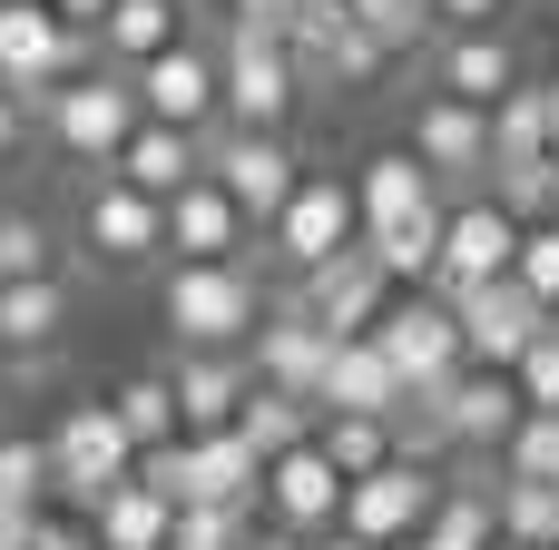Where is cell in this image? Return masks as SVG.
I'll use <instances>...</instances> for the list:
<instances>
[{"instance_id": "6da1fadb", "label": "cell", "mask_w": 559, "mask_h": 550, "mask_svg": "<svg viewBox=\"0 0 559 550\" xmlns=\"http://www.w3.org/2000/svg\"><path fill=\"white\" fill-rule=\"evenodd\" d=\"M265 315H275V295H265L255 256H236V266H167V285H157V325H167L177 354H246L265 335Z\"/></svg>"}, {"instance_id": "7a4b0ae2", "label": "cell", "mask_w": 559, "mask_h": 550, "mask_svg": "<svg viewBox=\"0 0 559 550\" xmlns=\"http://www.w3.org/2000/svg\"><path fill=\"white\" fill-rule=\"evenodd\" d=\"M138 128H147V108H138V79H128V69H79L69 89L39 98V138H49L69 167H88V177H108Z\"/></svg>"}, {"instance_id": "3957f363", "label": "cell", "mask_w": 559, "mask_h": 550, "mask_svg": "<svg viewBox=\"0 0 559 550\" xmlns=\"http://www.w3.org/2000/svg\"><path fill=\"white\" fill-rule=\"evenodd\" d=\"M69 236H79V266H98V276H147V266H167V207H157L147 187H128L118 167L79 187Z\"/></svg>"}, {"instance_id": "277c9868", "label": "cell", "mask_w": 559, "mask_h": 550, "mask_svg": "<svg viewBox=\"0 0 559 550\" xmlns=\"http://www.w3.org/2000/svg\"><path fill=\"white\" fill-rule=\"evenodd\" d=\"M216 59H226V128L285 138V118L305 108V69H295L285 30L275 20H226L216 30Z\"/></svg>"}, {"instance_id": "5b68a950", "label": "cell", "mask_w": 559, "mask_h": 550, "mask_svg": "<svg viewBox=\"0 0 559 550\" xmlns=\"http://www.w3.org/2000/svg\"><path fill=\"white\" fill-rule=\"evenodd\" d=\"M373 344L393 354V374L413 384V403H442V394L472 374V344H462L452 295H423V285H403V295H393V315L373 325Z\"/></svg>"}, {"instance_id": "8992f818", "label": "cell", "mask_w": 559, "mask_h": 550, "mask_svg": "<svg viewBox=\"0 0 559 550\" xmlns=\"http://www.w3.org/2000/svg\"><path fill=\"white\" fill-rule=\"evenodd\" d=\"M39 443H49V463H59V502H79V512H98V502L138 472V443H128V423H118L108 394H98V403H69Z\"/></svg>"}, {"instance_id": "52a82bcc", "label": "cell", "mask_w": 559, "mask_h": 550, "mask_svg": "<svg viewBox=\"0 0 559 550\" xmlns=\"http://www.w3.org/2000/svg\"><path fill=\"white\" fill-rule=\"evenodd\" d=\"M79 69H98V39H79L49 0H0V89H20L29 108L49 89H69Z\"/></svg>"}, {"instance_id": "ba28073f", "label": "cell", "mask_w": 559, "mask_h": 550, "mask_svg": "<svg viewBox=\"0 0 559 550\" xmlns=\"http://www.w3.org/2000/svg\"><path fill=\"white\" fill-rule=\"evenodd\" d=\"M354 236H364V197H354V177H324V167H314V177L295 187V207L265 226V266L295 285V276H314L324 256H344Z\"/></svg>"}, {"instance_id": "9c48e42d", "label": "cell", "mask_w": 559, "mask_h": 550, "mask_svg": "<svg viewBox=\"0 0 559 550\" xmlns=\"http://www.w3.org/2000/svg\"><path fill=\"white\" fill-rule=\"evenodd\" d=\"M138 108L157 118V128H187V138H216L226 128V59H216V39H177V49H157L147 69H138Z\"/></svg>"}, {"instance_id": "30bf717a", "label": "cell", "mask_w": 559, "mask_h": 550, "mask_svg": "<svg viewBox=\"0 0 559 550\" xmlns=\"http://www.w3.org/2000/svg\"><path fill=\"white\" fill-rule=\"evenodd\" d=\"M206 177H216V187L255 217V236H265V226L295 207V187H305L314 167L295 157V138H265V128H216V138H206Z\"/></svg>"}, {"instance_id": "8fae6325", "label": "cell", "mask_w": 559, "mask_h": 550, "mask_svg": "<svg viewBox=\"0 0 559 550\" xmlns=\"http://www.w3.org/2000/svg\"><path fill=\"white\" fill-rule=\"evenodd\" d=\"M285 295H295V305H305V315H314L334 344H354V335H373V325L393 315V295H403V285H393V266H383V256L354 236L344 256H324V266H314V276H295Z\"/></svg>"}, {"instance_id": "7c38bea8", "label": "cell", "mask_w": 559, "mask_h": 550, "mask_svg": "<svg viewBox=\"0 0 559 550\" xmlns=\"http://www.w3.org/2000/svg\"><path fill=\"white\" fill-rule=\"evenodd\" d=\"M285 49H295L305 89H373V79L393 69V49H383L344 0H305V10L285 20Z\"/></svg>"}, {"instance_id": "4fadbf2b", "label": "cell", "mask_w": 559, "mask_h": 550, "mask_svg": "<svg viewBox=\"0 0 559 550\" xmlns=\"http://www.w3.org/2000/svg\"><path fill=\"white\" fill-rule=\"evenodd\" d=\"M432 177H442V197L462 207V197H491V108H472V98H423L413 108V138H403Z\"/></svg>"}, {"instance_id": "5bb4252c", "label": "cell", "mask_w": 559, "mask_h": 550, "mask_svg": "<svg viewBox=\"0 0 559 550\" xmlns=\"http://www.w3.org/2000/svg\"><path fill=\"white\" fill-rule=\"evenodd\" d=\"M521 217L501 207V197H462L452 207V226H442V266H432V285L423 295H472V285H501V276H521Z\"/></svg>"}, {"instance_id": "9a60e30c", "label": "cell", "mask_w": 559, "mask_h": 550, "mask_svg": "<svg viewBox=\"0 0 559 550\" xmlns=\"http://www.w3.org/2000/svg\"><path fill=\"white\" fill-rule=\"evenodd\" d=\"M442 463H383L373 482H354L344 492V531L354 541H373V550H403V541H423L432 531V512H442Z\"/></svg>"}, {"instance_id": "2e32d148", "label": "cell", "mask_w": 559, "mask_h": 550, "mask_svg": "<svg viewBox=\"0 0 559 550\" xmlns=\"http://www.w3.org/2000/svg\"><path fill=\"white\" fill-rule=\"evenodd\" d=\"M452 315H462V344H472V364L481 374H511L540 335H550L559 315L521 285V276H501V285H472V295H452Z\"/></svg>"}, {"instance_id": "e0dca14e", "label": "cell", "mask_w": 559, "mask_h": 550, "mask_svg": "<svg viewBox=\"0 0 559 550\" xmlns=\"http://www.w3.org/2000/svg\"><path fill=\"white\" fill-rule=\"evenodd\" d=\"M344 472H334V453L324 443H305V453H275L265 463V531H295V541H324V531H344Z\"/></svg>"}, {"instance_id": "ac0fdd59", "label": "cell", "mask_w": 559, "mask_h": 550, "mask_svg": "<svg viewBox=\"0 0 559 550\" xmlns=\"http://www.w3.org/2000/svg\"><path fill=\"white\" fill-rule=\"evenodd\" d=\"M236 256H255V217L216 177L177 187L167 197V266H236Z\"/></svg>"}, {"instance_id": "d6986e66", "label": "cell", "mask_w": 559, "mask_h": 550, "mask_svg": "<svg viewBox=\"0 0 559 550\" xmlns=\"http://www.w3.org/2000/svg\"><path fill=\"white\" fill-rule=\"evenodd\" d=\"M521 79H531V69H521L511 30H442V39H432V89H442V98L501 108V98H511Z\"/></svg>"}, {"instance_id": "ffe728a7", "label": "cell", "mask_w": 559, "mask_h": 550, "mask_svg": "<svg viewBox=\"0 0 559 550\" xmlns=\"http://www.w3.org/2000/svg\"><path fill=\"white\" fill-rule=\"evenodd\" d=\"M246 364H255V384H275V394H324V364H334V335L295 305V295H275V315H265V335L246 344Z\"/></svg>"}, {"instance_id": "44dd1931", "label": "cell", "mask_w": 559, "mask_h": 550, "mask_svg": "<svg viewBox=\"0 0 559 550\" xmlns=\"http://www.w3.org/2000/svg\"><path fill=\"white\" fill-rule=\"evenodd\" d=\"M354 197H364V236H403V226H423V217H442V207H452V197H442V177H432L413 148L364 157Z\"/></svg>"}, {"instance_id": "7402d4cb", "label": "cell", "mask_w": 559, "mask_h": 550, "mask_svg": "<svg viewBox=\"0 0 559 550\" xmlns=\"http://www.w3.org/2000/svg\"><path fill=\"white\" fill-rule=\"evenodd\" d=\"M167 384H177L187 433H236L246 403H255V364L246 354H167Z\"/></svg>"}, {"instance_id": "603a6c76", "label": "cell", "mask_w": 559, "mask_h": 550, "mask_svg": "<svg viewBox=\"0 0 559 550\" xmlns=\"http://www.w3.org/2000/svg\"><path fill=\"white\" fill-rule=\"evenodd\" d=\"M324 413H383V423H403V403H413V384L393 374V354L373 344V335H354V344H334V364H324V394H314Z\"/></svg>"}, {"instance_id": "cb8c5ba5", "label": "cell", "mask_w": 559, "mask_h": 550, "mask_svg": "<svg viewBox=\"0 0 559 550\" xmlns=\"http://www.w3.org/2000/svg\"><path fill=\"white\" fill-rule=\"evenodd\" d=\"M79 325V295L69 276H29V285H0V354H59Z\"/></svg>"}, {"instance_id": "d4e9b609", "label": "cell", "mask_w": 559, "mask_h": 550, "mask_svg": "<svg viewBox=\"0 0 559 550\" xmlns=\"http://www.w3.org/2000/svg\"><path fill=\"white\" fill-rule=\"evenodd\" d=\"M187 39V0H118L108 20H98V69H147L157 49H177Z\"/></svg>"}, {"instance_id": "484cf974", "label": "cell", "mask_w": 559, "mask_h": 550, "mask_svg": "<svg viewBox=\"0 0 559 550\" xmlns=\"http://www.w3.org/2000/svg\"><path fill=\"white\" fill-rule=\"evenodd\" d=\"M79 522L98 531V550H167V541H177V502H167V492H147L138 472H128L98 512H79Z\"/></svg>"}, {"instance_id": "4316f807", "label": "cell", "mask_w": 559, "mask_h": 550, "mask_svg": "<svg viewBox=\"0 0 559 550\" xmlns=\"http://www.w3.org/2000/svg\"><path fill=\"white\" fill-rule=\"evenodd\" d=\"M118 177H128V187H147V197L167 207L177 187H197V177H206V138H187V128H157V118H147V128L128 138Z\"/></svg>"}, {"instance_id": "83f0119b", "label": "cell", "mask_w": 559, "mask_h": 550, "mask_svg": "<svg viewBox=\"0 0 559 550\" xmlns=\"http://www.w3.org/2000/svg\"><path fill=\"white\" fill-rule=\"evenodd\" d=\"M108 403H118V423H128V443H138V453H167V443H187V413H177V384H167V364L128 374Z\"/></svg>"}, {"instance_id": "f1b7e54d", "label": "cell", "mask_w": 559, "mask_h": 550, "mask_svg": "<svg viewBox=\"0 0 559 550\" xmlns=\"http://www.w3.org/2000/svg\"><path fill=\"white\" fill-rule=\"evenodd\" d=\"M531 157H550V79H521L491 108V167H531Z\"/></svg>"}, {"instance_id": "f546056e", "label": "cell", "mask_w": 559, "mask_h": 550, "mask_svg": "<svg viewBox=\"0 0 559 550\" xmlns=\"http://www.w3.org/2000/svg\"><path fill=\"white\" fill-rule=\"evenodd\" d=\"M246 443H255V463H275V453H305L314 433H324V403H305V394H275V384H255V403H246V423H236Z\"/></svg>"}, {"instance_id": "4dcf8cb0", "label": "cell", "mask_w": 559, "mask_h": 550, "mask_svg": "<svg viewBox=\"0 0 559 550\" xmlns=\"http://www.w3.org/2000/svg\"><path fill=\"white\" fill-rule=\"evenodd\" d=\"M324 453H334V472L344 482H373L383 463H403V433L383 423V413H324V433H314Z\"/></svg>"}, {"instance_id": "1f68e13d", "label": "cell", "mask_w": 559, "mask_h": 550, "mask_svg": "<svg viewBox=\"0 0 559 550\" xmlns=\"http://www.w3.org/2000/svg\"><path fill=\"white\" fill-rule=\"evenodd\" d=\"M49 492H59V463H49V443H29V433H0V512H49Z\"/></svg>"}, {"instance_id": "d6a6232c", "label": "cell", "mask_w": 559, "mask_h": 550, "mask_svg": "<svg viewBox=\"0 0 559 550\" xmlns=\"http://www.w3.org/2000/svg\"><path fill=\"white\" fill-rule=\"evenodd\" d=\"M255 541H265L255 502H197V512H177V541L167 550H255Z\"/></svg>"}, {"instance_id": "836d02e7", "label": "cell", "mask_w": 559, "mask_h": 550, "mask_svg": "<svg viewBox=\"0 0 559 550\" xmlns=\"http://www.w3.org/2000/svg\"><path fill=\"white\" fill-rule=\"evenodd\" d=\"M491 502H501V541L559 550V482H501L491 472Z\"/></svg>"}, {"instance_id": "e575fe53", "label": "cell", "mask_w": 559, "mask_h": 550, "mask_svg": "<svg viewBox=\"0 0 559 550\" xmlns=\"http://www.w3.org/2000/svg\"><path fill=\"white\" fill-rule=\"evenodd\" d=\"M29 276H59V226L29 217V207H10L0 217V285H29Z\"/></svg>"}, {"instance_id": "d590c367", "label": "cell", "mask_w": 559, "mask_h": 550, "mask_svg": "<svg viewBox=\"0 0 559 550\" xmlns=\"http://www.w3.org/2000/svg\"><path fill=\"white\" fill-rule=\"evenodd\" d=\"M491 472L501 482H559V413H521V433L501 443Z\"/></svg>"}, {"instance_id": "8d00e7d4", "label": "cell", "mask_w": 559, "mask_h": 550, "mask_svg": "<svg viewBox=\"0 0 559 550\" xmlns=\"http://www.w3.org/2000/svg\"><path fill=\"white\" fill-rule=\"evenodd\" d=\"M344 10H354V20H364V30H373V39L393 49V59L432 39V0H344Z\"/></svg>"}, {"instance_id": "74e56055", "label": "cell", "mask_w": 559, "mask_h": 550, "mask_svg": "<svg viewBox=\"0 0 559 550\" xmlns=\"http://www.w3.org/2000/svg\"><path fill=\"white\" fill-rule=\"evenodd\" d=\"M511 384H521V403H531V413H559V325L521 354V364H511Z\"/></svg>"}, {"instance_id": "f35d334b", "label": "cell", "mask_w": 559, "mask_h": 550, "mask_svg": "<svg viewBox=\"0 0 559 550\" xmlns=\"http://www.w3.org/2000/svg\"><path fill=\"white\" fill-rule=\"evenodd\" d=\"M521 285H531V295L559 315V217H540V226L521 236Z\"/></svg>"}, {"instance_id": "ab89813d", "label": "cell", "mask_w": 559, "mask_h": 550, "mask_svg": "<svg viewBox=\"0 0 559 550\" xmlns=\"http://www.w3.org/2000/svg\"><path fill=\"white\" fill-rule=\"evenodd\" d=\"M511 0H432V30H501Z\"/></svg>"}, {"instance_id": "60d3db41", "label": "cell", "mask_w": 559, "mask_h": 550, "mask_svg": "<svg viewBox=\"0 0 559 550\" xmlns=\"http://www.w3.org/2000/svg\"><path fill=\"white\" fill-rule=\"evenodd\" d=\"M29 138H39V108H29L20 89H0V167H10V157H20Z\"/></svg>"}, {"instance_id": "b9f144b4", "label": "cell", "mask_w": 559, "mask_h": 550, "mask_svg": "<svg viewBox=\"0 0 559 550\" xmlns=\"http://www.w3.org/2000/svg\"><path fill=\"white\" fill-rule=\"evenodd\" d=\"M49 10H59V20H69V30H79V39H98V20H108V10H118V0H49Z\"/></svg>"}, {"instance_id": "7bdbcfd3", "label": "cell", "mask_w": 559, "mask_h": 550, "mask_svg": "<svg viewBox=\"0 0 559 550\" xmlns=\"http://www.w3.org/2000/svg\"><path fill=\"white\" fill-rule=\"evenodd\" d=\"M295 10H305V0H226V20H275V30H285Z\"/></svg>"}, {"instance_id": "ee69618b", "label": "cell", "mask_w": 559, "mask_h": 550, "mask_svg": "<svg viewBox=\"0 0 559 550\" xmlns=\"http://www.w3.org/2000/svg\"><path fill=\"white\" fill-rule=\"evenodd\" d=\"M255 550H314V541H295V531H265V541H255Z\"/></svg>"}, {"instance_id": "f6af8a7d", "label": "cell", "mask_w": 559, "mask_h": 550, "mask_svg": "<svg viewBox=\"0 0 559 550\" xmlns=\"http://www.w3.org/2000/svg\"><path fill=\"white\" fill-rule=\"evenodd\" d=\"M314 550H373V541H354V531H324V541H314Z\"/></svg>"}, {"instance_id": "bcb514c9", "label": "cell", "mask_w": 559, "mask_h": 550, "mask_svg": "<svg viewBox=\"0 0 559 550\" xmlns=\"http://www.w3.org/2000/svg\"><path fill=\"white\" fill-rule=\"evenodd\" d=\"M550 157H559V79H550Z\"/></svg>"}, {"instance_id": "7dc6e473", "label": "cell", "mask_w": 559, "mask_h": 550, "mask_svg": "<svg viewBox=\"0 0 559 550\" xmlns=\"http://www.w3.org/2000/svg\"><path fill=\"white\" fill-rule=\"evenodd\" d=\"M0 217H10V177H0Z\"/></svg>"}, {"instance_id": "c3c4849f", "label": "cell", "mask_w": 559, "mask_h": 550, "mask_svg": "<svg viewBox=\"0 0 559 550\" xmlns=\"http://www.w3.org/2000/svg\"><path fill=\"white\" fill-rule=\"evenodd\" d=\"M491 550H531V541H491Z\"/></svg>"}, {"instance_id": "681fc988", "label": "cell", "mask_w": 559, "mask_h": 550, "mask_svg": "<svg viewBox=\"0 0 559 550\" xmlns=\"http://www.w3.org/2000/svg\"><path fill=\"white\" fill-rule=\"evenodd\" d=\"M0 522H10V512H0Z\"/></svg>"}]
</instances>
